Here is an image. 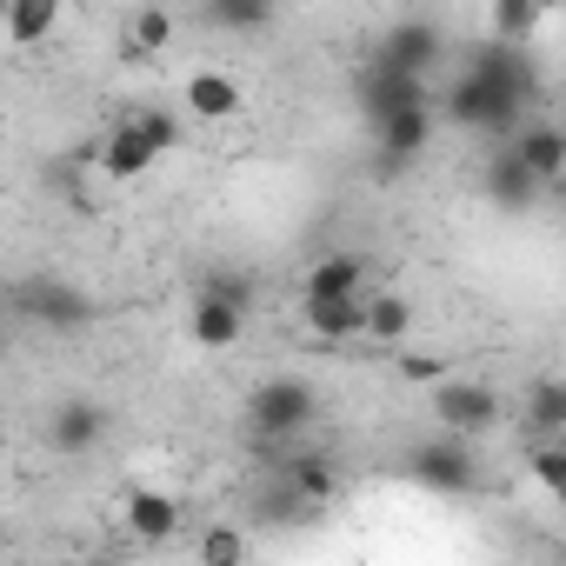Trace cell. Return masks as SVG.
Segmentation results:
<instances>
[{
  "label": "cell",
  "mask_w": 566,
  "mask_h": 566,
  "mask_svg": "<svg viewBox=\"0 0 566 566\" xmlns=\"http://www.w3.org/2000/svg\"><path fill=\"white\" fill-rule=\"evenodd\" d=\"M8 314L21 327H48V334H81L101 321V301L87 287H74V280H54V273H34V280H14V301Z\"/></svg>",
  "instance_id": "obj_3"
},
{
  "label": "cell",
  "mask_w": 566,
  "mask_h": 566,
  "mask_svg": "<svg viewBox=\"0 0 566 566\" xmlns=\"http://www.w3.org/2000/svg\"><path fill=\"white\" fill-rule=\"evenodd\" d=\"M127 34H134L140 54H160V48H174V14H167V8H140Z\"/></svg>",
  "instance_id": "obj_27"
},
{
  "label": "cell",
  "mask_w": 566,
  "mask_h": 566,
  "mask_svg": "<svg viewBox=\"0 0 566 566\" xmlns=\"http://www.w3.org/2000/svg\"><path fill=\"white\" fill-rule=\"evenodd\" d=\"M427 407H433V420H440L447 433H467V440L493 433V427H500V413H506V400H500L486 380H433Z\"/></svg>",
  "instance_id": "obj_5"
},
{
  "label": "cell",
  "mask_w": 566,
  "mask_h": 566,
  "mask_svg": "<svg viewBox=\"0 0 566 566\" xmlns=\"http://www.w3.org/2000/svg\"><path fill=\"white\" fill-rule=\"evenodd\" d=\"M120 120H134L160 154H174L180 140H187V127H180V114H167V107H134V114H120Z\"/></svg>",
  "instance_id": "obj_25"
},
{
  "label": "cell",
  "mask_w": 566,
  "mask_h": 566,
  "mask_svg": "<svg viewBox=\"0 0 566 566\" xmlns=\"http://www.w3.org/2000/svg\"><path fill=\"white\" fill-rule=\"evenodd\" d=\"M187 107H193L200 120H233V114H240V81H233V74L200 67V74L187 81Z\"/></svg>",
  "instance_id": "obj_19"
},
{
  "label": "cell",
  "mask_w": 566,
  "mask_h": 566,
  "mask_svg": "<svg viewBox=\"0 0 566 566\" xmlns=\"http://www.w3.org/2000/svg\"><path fill=\"white\" fill-rule=\"evenodd\" d=\"M273 14H280V0H200L207 34H233V41L266 34V28H273Z\"/></svg>",
  "instance_id": "obj_15"
},
{
  "label": "cell",
  "mask_w": 566,
  "mask_h": 566,
  "mask_svg": "<svg viewBox=\"0 0 566 566\" xmlns=\"http://www.w3.org/2000/svg\"><path fill=\"white\" fill-rule=\"evenodd\" d=\"M266 473H280L301 500H314V506H334L340 500V467H334V453L327 447H294L280 467H266Z\"/></svg>",
  "instance_id": "obj_11"
},
{
  "label": "cell",
  "mask_w": 566,
  "mask_h": 566,
  "mask_svg": "<svg viewBox=\"0 0 566 566\" xmlns=\"http://www.w3.org/2000/svg\"><path fill=\"white\" fill-rule=\"evenodd\" d=\"M127 526H134V539L167 546V539L180 533V500L160 493V486H134V493H127Z\"/></svg>",
  "instance_id": "obj_14"
},
{
  "label": "cell",
  "mask_w": 566,
  "mask_h": 566,
  "mask_svg": "<svg viewBox=\"0 0 566 566\" xmlns=\"http://www.w3.org/2000/svg\"><path fill=\"white\" fill-rule=\"evenodd\" d=\"M539 193H546L539 174H533L506 140H493V154H486V167H480V200H486L493 213H526Z\"/></svg>",
  "instance_id": "obj_8"
},
{
  "label": "cell",
  "mask_w": 566,
  "mask_h": 566,
  "mask_svg": "<svg viewBox=\"0 0 566 566\" xmlns=\"http://www.w3.org/2000/svg\"><path fill=\"white\" fill-rule=\"evenodd\" d=\"M526 107H533V101L506 94L500 81H486V74H473V67H460V74L447 81V94H440V114H447L460 134H480V140H513V134L526 127Z\"/></svg>",
  "instance_id": "obj_2"
},
{
  "label": "cell",
  "mask_w": 566,
  "mask_h": 566,
  "mask_svg": "<svg viewBox=\"0 0 566 566\" xmlns=\"http://www.w3.org/2000/svg\"><path fill=\"white\" fill-rule=\"evenodd\" d=\"M301 314H307V334H321V340H367V294H347V301H301Z\"/></svg>",
  "instance_id": "obj_16"
},
{
  "label": "cell",
  "mask_w": 566,
  "mask_h": 566,
  "mask_svg": "<svg viewBox=\"0 0 566 566\" xmlns=\"http://www.w3.org/2000/svg\"><path fill=\"white\" fill-rule=\"evenodd\" d=\"M506 147L539 174V187H559L566 180V120H526Z\"/></svg>",
  "instance_id": "obj_12"
},
{
  "label": "cell",
  "mask_w": 566,
  "mask_h": 566,
  "mask_svg": "<svg viewBox=\"0 0 566 566\" xmlns=\"http://www.w3.org/2000/svg\"><path fill=\"white\" fill-rule=\"evenodd\" d=\"M321 420V394L301 374H266L247 394V447L260 453V467H280Z\"/></svg>",
  "instance_id": "obj_1"
},
{
  "label": "cell",
  "mask_w": 566,
  "mask_h": 566,
  "mask_svg": "<svg viewBox=\"0 0 566 566\" xmlns=\"http://www.w3.org/2000/svg\"><path fill=\"white\" fill-rule=\"evenodd\" d=\"M154 160H160V147H154L134 120H120V127L107 134V147H101V174H107V180H140Z\"/></svg>",
  "instance_id": "obj_17"
},
{
  "label": "cell",
  "mask_w": 566,
  "mask_h": 566,
  "mask_svg": "<svg viewBox=\"0 0 566 566\" xmlns=\"http://www.w3.org/2000/svg\"><path fill=\"white\" fill-rule=\"evenodd\" d=\"M526 427L533 433H566V380L559 374H539V380H526Z\"/></svg>",
  "instance_id": "obj_21"
},
{
  "label": "cell",
  "mask_w": 566,
  "mask_h": 566,
  "mask_svg": "<svg viewBox=\"0 0 566 566\" xmlns=\"http://www.w3.org/2000/svg\"><path fill=\"white\" fill-rule=\"evenodd\" d=\"M200 553H207L213 566H233V559H247V533H233V526H213V533L200 539Z\"/></svg>",
  "instance_id": "obj_28"
},
{
  "label": "cell",
  "mask_w": 566,
  "mask_h": 566,
  "mask_svg": "<svg viewBox=\"0 0 566 566\" xmlns=\"http://www.w3.org/2000/svg\"><path fill=\"white\" fill-rule=\"evenodd\" d=\"M187 334H193V347H207V354H227L240 334H247V307H233V301H193V321H187Z\"/></svg>",
  "instance_id": "obj_18"
},
{
  "label": "cell",
  "mask_w": 566,
  "mask_h": 566,
  "mask_svg": "<svg viewBox=\"0 0 566 566\" xmlns=\"http://www.w3.org/2000/svg\"><path fill=\"white\" fill-rule=\"evenodd\" d=\"M400 374H407L413 387H433V380H447V360H440V354H400Z\"/></svg>",
  "instance_id": "obj_29"
},
{
  "label": "cell",
  "mask_w": 566,
  "mask_h": 566,
  "mask_svg": "<svg viewBox=\"0 0 566 566\" xmlns=\"http://www.w3.org/2000/svg\"><path fill=\"white\" fill-rule=\"evenodd\" d=\"M380 61H394V67H407V74H427L433 81V67H440V54H447V41H440V28L433 21H394L387 34H380V48H374Z\"/></svg>",
  "instance_id": "obj_10"
},
{
  "label": "cell",
  "mask_w": 566,
  "mask_h": 566,
  "mask_svg": "<svg viewBox=\"0 0 566 566\" xmlns=\"http://www.w3.org/2000/svg\"><path fill=\"white\" fill-rule=\"evenodd\" d=\"M407 334H413V301L407 294H367V340L400 347Z\"/></svg>",
  "instance_id": "obj_20"
},
{
  "label": "cell",
  "mask_w": 566,
  "mask_h": 566,
  "mask_svg": "<svg viewBox=\"0 0 566 566\" xmlns=\"http://www.w3.org/2000/svg\"><path fill=\"white\" fill-rule=\"evenodd\" d=\"M200 294H207V301H233V307L253 314V307H260V273H253V266H207V273H200Z\"/></svg>",
  "instance_id": "obj_23"
},
{
  "label": "cell",
  "mask_w": 566,
  "mask_h": 566,
  "mask_svg": "<svg viewBox=\"0 0 566 566\" xmlns=\"http://www.w3.org/2000/svg\"><path fill=\"white\" fill-rule=\"evenodd\" d=\"M101 440H107V407H101V400L74 394V400H61V407L48 413V447H54L61 460H81V453H94Z\"/></svg>",
  "instance_id": "obj_9"
},
{
  "label": "cell",
  "mask_w": 566,
  "mask_h": 566,
  "mask_svg": "<svg viewBox=\"0 0 566 566\" xmlns=\"http://www.w3.org/2000/svg\"><path fill=\"white\" fill-rule=\"evenodd\" d=\"M433 127H440V107L420 101V107H400L374 127V154H380V174H407L413 160H427L433 147Z\"/></svg>",
  "instance_id": "obj_6"
},
{
  "label": "cell",
  "mask_w": 566,
  "mask_h": 566,
  "mask_svg": "<svg viewBox=\"0 0 566 566\" xmlns=\"http://www.w3.org/2000/svg\"><path fill=\"white\" fill-rule=\"evenodd\" d=\"M354 101H360V114H367V127H380L387 114H400V107H420V101H433L427 94V74H407V67H394V61H367V74H360V87H354Z\"/></svg>",
  "instance_id": "obj_7"
},
{
  "label": "cell",
  "mask_w": 566,
  "mask_h": 566,
  "mask_svg": "<svg viewBox=\"0 0 566 566\" xmlns=\"http://www.w3.org/2000/svg\"><path fill=\"white\" fill-rule=\"evenodd\" d=\"M526 467H533V480L566 506V447H559V440H546V447H533V453H526Z\"/></svg>",
  "instance_id": "obj_26"
},
{
  "label": "cell",
  "mask_w": 566,
  "mask_h": 566,
  "mask_svg": "<svg viewBox=\"0 0 566 566\" xmlns=\"http://www.w3.org/2000/svg\"><path fill=\"white\" fill-rule=\"evenodd\" d=\"M347 294H367V260L360 253H321L301 280V301H347Z\"/></svg>",
  "instance_id": "obj_13"
},
{
  "label": "cell",
  "mask_w": 566,
  "mask_h": 566,
  "mask_svg": "<svg viewBox=\"0 0 566 566\" xmlns=\"http://www.w3.org/2000/svg\"><path fill=\"white\" fill-rule=\"evenodd\" d=\"M407 480L427 486V493H440V500H467V493H480V453H473L467 433L440 427L433 440L407 447Z\"/></svg>",
  "instance_id": "obj_4"
},
{
  "label": "cell",
  "mask_w": 566,
  "mask_h": 566,
  "mask_svg": "<svg viewBox=\"0 0 566 566\" xmlns=\"http://www.w3.org/2000/svg\"><path fill=\"white\" fill-rule=\"evenodd\" d=\"M493 34L500 41H533L539 34V0H493Z\"/></svg>",
  "instance_id": "obj_24"
},
{
  "label": "cell",
  "mask_w": 566,
  "mask_h": 566,
  "mask_svg": "<svg viewBox=\"0 0 566 566\" xmlns=\"http://www.w3.org/2000/svg\"><path fill=\"white\" fill-rule=\"evenodd\" d=\"M61 21V0H8V41L14 48H41Z\"/></svg>",
  "instance_id": "obj_22"
}]
</instances>
